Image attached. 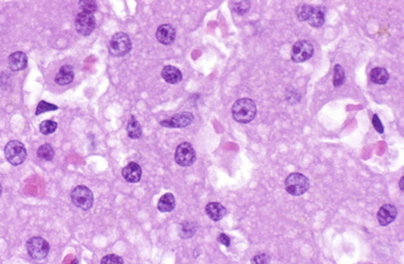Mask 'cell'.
<instances>
[{"instance_id": "6da1fadb", "label": "cell", "mask_w": 404, "mask_h": 264, "mask_svg": "<svg viewBox=\"0 0 404 264\" xmlns=\"http://www.w3.org/2000/svg\"><path fill=\"white\" fill-rule=\"evenodd\" d=\"M258 108L256 102L250 98L238 99L232 106L233 118L240 124H248L256 116Z\"/></svg>"}, {"instance_id": "7a4b0ae2", "label": "cell", "mask_w": 404, "mask_h": 264, "mask_svg": "<svg viewBox=\"0 0 404 264\" xmlns=\"http://www.w3.org/2000/svg\"><path fill=\"white\" fill-rule=\"evenodd\" d=\"M310 187V178L300 172H293L285 180V189L292 196H301L306 194Z\"/></svg>"}, {"instance_id": "3957f363", "label": "cell", "mask_w": 404, "mask_h": 264, "mask_svg": "<svg viewBox=\"0 0 404 264\" xmlns=\"http://www.w3.org/2000/svg\"><path fill=\"white\" fill-rule=\"evenodd\" d=\"M132 49V42L128 34L124 32L116 33L108 43L110 54L116 58L127 56Z\"/></svg>"}, {"instance_id": "277c9868", "label": "cell", "mask_w": 404, "mask_h": 264, "mask_svg": "<svg viewBox=\"0 0 404 264\" xmlns=\"http://www.w3.org/2000/svg\"><path fill=\"white\" fill-rule=\"evenodd\" d=\"M4 155L6 160L10 164L16 166L26 160L27 150L22 142L18 140H12L4 147Z\"/></svg>"}, {"instance_id": "5b68a950", "label": "cell", "mask_w": 404, "mask_h": 264, "mask_svg": "<svg viewBox=\"0 0 404 264\" xmlns=\"http://www.w3.org/2000/svg\"><path fill=\"white\" fill-rule=\"evenodd\" d=\"M70 199L76 207L83 210H89L94 203L93 193L86 186L76 187L70 193Z\"/></svg>"}, {"instance_id": "8992f818", "label": "cell", "mask_w": 404, "mask_h": 264, "mask_svg": "<svg viewBox=\"0 0 404 264\" xmlns=\"http://www.w3.org/2000/svg\"><path fill=\"white\" fill-rule=\"evenodd\" d=\"M174 160L183 168L191 166L196 162V152L189 142L181 143L176 149Z\"/></svg>"}, {"instance_id": "52a82bcc", "label": "cell", "mask_w": 404, "mask_h": 264, "mask_svg": "<svg viewBox=\"0 0 404 264\" xmlns=\"http://www.w3.org/2000/svg\"><path fill=\"white\" fill-rule=\"evenodd\" d=\"M26 247L28 254L34 260L44 259L48 255L50 249L49 243L41 236H32L30 240H28Z\"/></svg>"}, {"instance_id": "ba28073f", "label": "cell", "mask_w": 404, "mask_h": 264, "mask_svg": "<svg viewBox=\"0 0 404 264\" xmlns=\"http://www.w3.org/2000/svg\"><path fill=\"white\" fill-rule=\"evenodd\" d=\"M314 48L308 40H299L294 43L291 52V58L294 62L300 64L312 58Z\"/></svg>"}, {"instance_id": "9c48e42d", "label": "cell", "mask_w": 404, "mask_h": 264, "mask_svg": "<svg viewBox=\"0 0 404 264\" xmlns=\"http://www.w3.org/2000/svg\"><path fill=\"white\" fill-rule=\"evenodd\" d=\"M74 27L80 35L89 36L96 27V20L94 14L83 12H79L74 20Z\"/></svg>"}, {"instance_id": "30bf717a", "label": "cell", "mask_w": 404, "mask_h": 264, "mask_svg": "<svg viewBox=\"0 0 404 264\" xmlns=\"http://www.w3.org/2000/svg\"><path fill=\"white\" fill-rule=\"evenodd\" d=\"M194 120V116L189 112H180L174 114L168 120H164L160 122V126L166 128H182L190 126Z\"/></svg>"}, {"instance_id": "8fae6325", "label": "cell", "mask_w": 404, "mask_h": 264, "mask_svg": "<svg viewBox=\"0 0 404 264\" xmlns=\"http://www.w3.org/2000/svg\"><path fill=\"white\" fill-rule=\"evenodd\" d=\"M397 216V209L394 205L385 204L376 214V220L381 226H387L392 224Z\"/></svg>"}, {"instance_id": "7c38bea8", "label": "cell", "mask_w": 404, "mask_h": 264, "mask_svg": "<svg viewBox=\"0 0 404 264\" xmlns=\"http://www.w3.org/2000/svg\"><path fill=\"white\" fill-rule=\"evenodd\" d=\"M156 39L162 45H170L176 39V30L172 24H164L158 27L156 31Z\"/></svg>"}, {"instance_id": "4fadbf2b", "label": "cell", "mask_w": 404, "mask_h": 264, "mask_svg": "<svg viewBox=\"0 0 404 264\" xmlns=\"http://www.w3.org/2000/svg\"><path fill=\"white\" fill-rule=\"evenodd\" d=\"M122 174L124 178L128 182L136 184L141 180L142 170L138 164L130 162L122 168Z\"/></svg>"}, {"instance_id": "5bb4252c", "label": "cell", "mask_w": 404, "mask_h": 264, "mask_svg": "<svg viewBox=\"0 0 404 264\" xmlns=\"http://www.w3.org/2000/svg\"><path fill=\"white\" fill-rule=\"evenodd\" d=\"M8 66L12 72L22 70L28 66V58L22 51H16L8 58Z\"/></svg>"}, {"instance_id": "9a60e30c", "label": "cell", "mask_w": 404, "mask_h": 264, "mask_svg": "<svg viewBox=\"0 0 404 264\" xmlns=\"http://www.w3.org/2000/svg\"><path fill=\"white\" fill-rule=\"evenodd\" d=\"M74 68L72 66L64 64L60 68L56 76L54 81L60 86H66L74 81Z\"/></svg>"}, {"instance_id": "2e32d148", "label": "cell", "mask_w": 404, "mask_h": 264, "mask_svg": "<svg viewBox=\"0 0 404 264\" xmlns=\"http://www.w3.org/2000/svg\"><path fill=\"white\" fill-rule=\"evenodd\" d=\"M162 76L168 84H178L183 78L181 70L174 66H166L162 70Z\"/></svg>"}, {"instance_id": "e0dca14e", "label": "cell", "mask_w": 404, "mask_h": 264, "mask_svg": "<svg viewBox=\"0 0 404 264\" xmlns=\"http://www.w3.org/2000/svg\"><path fill=\"white\" fill-rule=\"evenodd\" d=\"M206 212L212 220L218 222L226 216V209L222 204L218 202H210L206 207Z\"/></svg>"}, {"instance_id": "ac0fdd59", "label": "cell", "mask_w": 404, "mask_h": 264, "mask_svg": "<svg viewBox=\"0 0 404 264\" xmlns=\"http://www.w3.org/2000/svg\"><path fill=\"white\" fill-rule=\"evenodd\" d=\"M326 12V10L324 6H314V8L310 12V16L308 20V24L314 28H320L324 24Z\"/></svg>"}, {"instance_id": "d6986e66", "label": "cell", "mask_w": 404, "mask_h": 264, "mask_svg": "<svg viewBox=\"0 0 404 264\" xmlns=\"http://www.w3.org/2000/svg\"><path fill=\"white\" fill-rule=\"evenodd\" d=\"M370 78L374 84L385 85L389 81V74L384 68H374L370 74Z\"/></svg>"}, {"instance_id": "ffe728a7", "label": "cell", "mask_w": 404, "mask_h": 264, "mask_svg": "<svg viewBox=\"0 0 404 264\" xmlns=\"http://www.w3.org/2000/svg\"><path fill=\"white\" fill-rule=\"evenodd\" d=\"M176 207V199L172 193L162 195L158 201V208L160 212H170Z\"/></svg>"}, {"instance_id": "44dd1931", "label": "cell", "mask_w": 404, "mask_h": 264, "mask_svg": "<svg viewBox=\"0 0 404 264\" xmlns=\"http://www.w3.org/2000/svg\"><path fill=\"white\" fill-rule=\"evenodd\" d=\"M127 132H128V136L131 139H139L142 136V128L134 116H131V118L128 122Z\"/></svg>"}, {"instance_id": "7402d4cb", "label": "cell", "mask_w": 404, "mask_h": 264, "mask_svg": "<svg viewBox=\"0 0 404 264\" xmlns=\"http://www.w3.org/2000/svg\"><path fill=\"white\" fill-rule=\"evenodd\" d=\"M54 154H56V153H54V150L52 146L50 145V144H43V145H41V146L38 148V151H37V156H38L39 158H41V160H46V162L52 160L54 157Z\"/></svg>"}, {"instance_id": "603a6c76", "label": "cell", "mask_w": 404, "mask_h": 264, "mask_svg": "<svg viewBox=\"0 0 404 264\" xmlns=\"http://www.w3.org/2000/svg\"><path fill=\"white\" fill-rule=\"evenodd\" d=\"M196 232V226L193 222H185L181 224V230H180V236L182 239H190Z\"/></svg>"}, {"instance_id": "cb8c5ba5", "label": "cell", "mask_w": 404, "mask_h": 264, "mask_svg": "<svg viewBox=\"0 0 404 264\" xmlns=\"http://www.w3.org/2000/svg\"><path fill=\"white\" fill-rule=\"evenodd\" d=\"M344 82H345V70L341 64H336L334 68V78H333L334 87L338 88L342 86Z\"/></svg>"}, {"instance_id": "d4e9b609", "label": "cell", "mask_w": 404, "mask_h": 264, "mask_svg": "<svg viewBox=\"0 0 404 264\" xmlns=\"http://www.w3.org/2000/svg\"><path fill=\"white\" fill-rule=\"evenodd\" d=\"M56 128H58V122L54 120H43L39 126V130L43 135L54 134Z\"/></svg>"}, {"instance_id": "484cf974", "label": "cell", "mask_w": 404, "mask_h": 264, "mask_svg": "<svg viewBox=\"0 0 404 264\" xmlns=\"http://www.w3.org/2000/svg\"><path fill=\"white\" fill-rule=\"evenodd\" d=\"M58 110V105H54V104H52V103L42 100L37 105L35 114L40 116L41 114H44V112H54V110Z\"/></svg>"}, {"instance_id": "4316f807", "label": "cell", "mask_w": 404, "mask_h": 264, "mask_svg": "<svg viewBox=\"0 0 404 264\" xmlns=\"http://www.w3.org/2000/svg\"><path fill=\"white\" fill-rule=\"evenodd\" d=\"M251 6V2H231V8L233 12L238 14H244Z\"/></svg>"}, {"instance_id": "83f0119b", "label": "cell", "mask_w": 404, "mask_h": 264, "mask_svg": "<svg viewBox=\"0 0 404 264\" xmlns=\"http://www.w3.org/2000/svg\"><path fill=\"white\" fill-rule=\"evenodd\" d=\"M79 6L83 12L94 14L97 10V4L93 0H82L79 2Z\"/></svg>"}, {"instance_id": "f1b7e54d", "label": "cell", "mask_w": 404, "mask_h": 264, "mask_svg": "<svg viewBox=\"0 0 404 264\" xmlns=\"http://www.w3.org/2000/svg\"><path fill=\"white\" fill-rule=\"evenodd\" d=\"M312 8H314V6H308V4L301 6L297 12V16H298L299 20H301V22L308 20Z\"/></svg>"}, {"instance_id": "f546056e", "label": "cell", "mask_w": 404, "mask_h": 264, "mask_svg": "<svg viewBox=\"0 0 404 264\" xmlns=\"http://www.w3.org/2000/svg\"><path fill=\"white\" fill-rule=\"evenodd\" d=\"M101 264H124V260L120 256L116 254H108L106 255L100 261Z\"/></svg>"}, {"instance_id": "4dcf8cb0", "label": "cell", "mask_w": 404, "mask_h": 264, "mask_svg": "<svg viewBox=\"0 0 404 264\" xmlns=\"http://www.w3.org/2000/svg\"><path fill=\"white\" fill-rule=\"evenodd\" d=\"M270 261V257L266 253H260L251 259V264H268Z\"/></svg>"}, {"instance_id": "1f68e13d", "label": "cell", "mask_w": 404, "mask_h": 264, "mask_svg": "<svg viewBox=\"0 0 404 264\" xmlns=\"http://www.w3.org/2000/svg\"><path fill=\"white\" fill-rule=\"evenodd\" d=\"M372 126L378 134H384L385 128H384V126H383L380 118L378 116V114H374L372 116Z\"/></svg>"}, {"instance_id": "d6a6232c", "label": "cell", "mask_w": 404, "mask_h": 264, "mask_svg": "<svg viewBox=\"0 0 404 264\" xmlns=\"http://www.w3.org/2000/svg\"><path fill=\"white\" fill-rule=\"evenodd\" d=\"M218 242L220 243V244H222L224 246H226V247H230V245H231V240H230V238L226 236V234H224V232H222L220 236H218Z\"/></svg>"}, {"instance_id": "836d02e7", "label": "cell", "mask_w": 404, "mask_h": 264, "mask_svg": "<svg viewBox=\"0 0 404 264\" xmlns=\"http://www.w3.org/2000/svg\"><path fill=\"white\" fill-rule=\"evenodd\" d=\"M403 180H404V178L402 176L401 180H400V182H399V186H400V188H401V191H403Z\"/></svg>"}, {"instance_id": "e575fe53", "label": "cell", "mask_w": 404, "mask_h": 264, "mask_svg": "<svg viewBox=\"0 0 404 264\" xmlns=\"http://www.w3.org/2000/svg\"><path fill=\"white\" fill-rule=\"evenodd\" d=\"M72 264H79L78 259H74V261H72Z\"/></svg>"}, {"instance_id": "d590c367", "label": "cell", "mask_w": 404, "mask_h": 264, "mask_svg": "<svg viewBox=\"0 0 404 264\" xmlns=\"http://www.w3.org/2000/svg\"><path fill=\"white\" fill-rule=\"evenodd\" d=\"M2 184H0V196H2Z\"/></svg>"}]
</instances>
